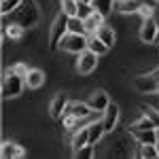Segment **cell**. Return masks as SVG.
Here are the masks:
<instances>
[{
	"mask_svg": "<svg viewBox=\"0 0 159 159\" xmlns=\"http://www.w3.org/2000/svg\"><path fill=\"white\" fill-rule=\"evenodd\" d=\"M104 17H106V15H102L100 11H93V13H91V15L85 19V30H87V34H96V32H98V28L104 24Z\"/></svg>",
	"mask_w": 159,
	"mask_h": 159,
	"instance_id": "cell-15",
	"label": "cell"
},
{
	"mask_svg": "<svg viewBox=\"0 0 159 159\" xmlns=\"http://www.w3.org/2000/svg\"><path fill=\"white\" fill-rule=\"evenodd\" d=\"M134 87L138 93H144V96H151L159 91V76L155 74H142V76H136L134 79Z\"/></svg>",
	"mask_w": 159,
	"mask_h": 159,
	"instance_id": "cell-5",
	"label": "cell"
},
{
	"mask_svg": "<svg viewBox=\"0 0 159 159\" xmlns=\"http://www.w3.org/2000/svg\"><path fill=\"white\" fill-rule=\"evenodd\" d=\"M112 4H115V0H93V9L100 11L102 15H108L112 11Z\"/></svg>",
	"mask_w": 159,
	"mask_h": 159,
	"instance_id": "cell-26",
	"label": "cell"
},
{
	"mask_svg": "<svg viewBox=\"0 0 159 159\" xmlns=\"http://www.w3.org/2000/svg\"><path fill=\"white\" fill-rule=\"evenodd\" d=\"M66 106H68V98H66V93H57L55 98L51 100L49 104V112L53 119H60L61 115H64V110H66Z\"/></svg>",
	"mask_w": 159,
	"mask_h": 159,
	"instance_id": "cell-12",
	"label": "cell"
},
{
	"mask_svg": "<svg viewBox=\"0 0 159 159\" xmlns=\"http://www.w3.org/2000/svg\"><path fill=\"white\" fill-rule=\"evenodd\" d=\"M0 155H2V159H19V157L25 155V151H24V147H19L17 142H2Z\"/></svg>",
	"mask_w": 159,
	"mask_h": 159,
	"instance_id": "cell-11",
	"label": "cell"
},
{
	"mask_svg": "<svg viewBox=\"0 0 159 159\" xmlns=\"http://www.w3.org/2000/svg\"><path fill=\"white\" fill-rule=\"evenodd\" d=\"M153 45H157V47H159V30H157V36H155V40H153Z\"/></svg>",
	"mask_w": 159,
	"mask_h": 159,
	"instance_id": "cell-33",
	"label": "cell"
},
{
	"mask_svg": "<svg viewBox=\"0 0 159 159\" xmlns=\"http://www.w3.org/2000/svg\"><path fill=\"white\" fill-rule=\"evenodd\" d=\"M87 127H89V144H93V147H96L100 140H102V136L106 134L104 123H102V119H100V121H91Z\"/></svg>",
	"mask_w": 159,
	"mask_h": 159,
	"instance_id": "cell-14",
	"label": "cell"
},
{
	"mask_svg": "<svg viewBox=\"0 0 159 159\" xmlns=\"http://www.w3.org/2000/svg\"><path fill=\"white\" fill-rule=\"evenodd\" d=\"M68 32H74V34H87V30H85V19H81L79 15L68 17Z\"/></svg>",
	"mask_w": 159,
	"mask_h": 159,
	"instance_id": "cell-20",
	"label": "cell"
},
{
	"mask_svg": "<svg viewBox=\"0 0 159 159\" xmlns=\"http://www.w3.org/2000/svg\"><path fill=\"white\" fill-rule=\"evenodd\" d=\"M11 70H13V72H17V74H19V76H24V79H25V76H28V72H30V68L25 66L24 61H19V64H15V66H13Z\"/></svg>",
	"mask_w": 159,
	"mask_h": 159,
	"instance_id": "cell-30",
	"label": "cell"
},
{
	"mask_svg": "<svg viewBox=\"0 0 159 159\" xmlns=\"http://www.w3.org/2000/svg\"><path fill=\"white\" fill-rule=\"evenodd\" d=\"M138 144H155L157 142V127H151V129H136L132 132Z\"/></svg>",
	"mask_w": 159,
	"mask_h": 159,
	"instance_id": "cell-13",
	"label": "cell"
},
{
	"mask_svg": "<svg viewBox=\"0 0 159 159\" xmlns=\"http://www.w3.org/2000/svg\"><path fill=\"white\" fill-rule=\"evenodd\" d=\"M68 34V15L61 11L55 19H53V24H51V30H49V47L51 49H57L61 43V38Z\"/></svg>",
	"mask_w": 159,
	"mask_h": 159,
	"instance_id": "cell-3",
	"label": "cell"
},
{
	"mask_svg": "<svg viewBox=\"0 0 159 159\" xmlns=\"http://www.w3.org/2000/svg\"><path fill=\"white\" fill-rule=\"evenodd\" d=\"M24 32H25V28L19 25V24H7L4 25V36H9L11 40H19V38L24 36Z\"/></svg>",
	"mask_w": 159,
	"mask_h": 159,
	"instance_id": "cell-21",
	"label": "cell"
},
{
	"mask_svg": "<svg viewBox=\"0 0 159 159\" xmlns=\"http://www.w3.org/2000/svg\"><path fill=\"white\" fill-rule=\"evenodd\" d=\"M87 49L93 51V53H98L100 57H102V55H104V53H106L110 47H108V45H106V43H104V40L98 36V34H89V45H87Z\"/></svg>",
	"mask_w": 159,
	"mask_h": 159,
	"instance_id": "cell-17",
	"label": "cell"
},
{
	"mask_svg": "<svg viewBox=\"0 0 159 159\" xmlns=\"http://www.w3.org/2000/svg\"><path fill=\"white\" fill-rule=\"evenodd\" d=\"M157 30H159L157 21H155L153 17H147V19L142 21V25H140V40H142V43H153L155 36H157Z\"/></svg>",
	"mask_w": 159,
	"mask_h": 159,
	"instance_id": "cell-7",
	"label": "cell"
},
{
	"mask_svg": "<svg viewBox=\"0 0 159 159\" xmlns=\"http://www.w3.org/2000/svg\"><path fill=\"white\" fill-rule=\"evenodd\" d=\"M155 147H157V151H159V140H157V142H155Z\"/></svg>",
	"mask_w": 159,
	"mask_h": 159,
	"instance_id": "cell-35",
	"label": "cell"
},
{
	"mask_svg": "<svg viewBox=\"0 0 159 159\" xmlns=\"http://www.w3.org/2000/svg\"><path fill=\"white\" fill-rule=\"evenodd\" d=\"M74 157L76 159H91L93 157V144H85L83 148H76L74 151Z\"/></svg>",
	"mask_w": 159,
	"mask_h": 159,
	"instance_id": "cell-28",
	"label": "cell"
},
{
	"mask_svg": "<svg viewBox=\"0 0 159 159\" xmlns=\"http://www.w3.org/2000/svg\"><path fill=\"white\" fill-rule=\"evenodd\" d=\"M4 17V25L7 24H19L24 28H34L40 19V13H38V4L34 0H24L17 9L9 15H2Z\"/></svg>",
	"mask_w": 159,
	"mask_h": 159,
	"instance_id": "cell-1",
	"label": "cell"
},
{
	"mask_svg": "<svg viewBox=\"0 0 159 159\" xmlns=\"http://www.w3.org/2000/svg\"><path fill=\"white\" fill-rule=\"evenodd\" d=\"M148 102H151V106H153V108H157V110H159V91L151 93V100H148Z\"/></svg>",
	"mask_w": 159,
	"mask_h": 159,
	"instance_id": "cell-32",
	"label": "cell"
},
{
	"mask_svg": "<svg viewBox=\"0 0 159 159\" xmlns=\"http://www.w3.org/2000/svg\"><path fill=\"white\" fill-rule=\"evenodd\" d=\"M21 2H24V0H2V2H0V11H2V15H9V13H13Z\"/></svg>",
	"mask_w": 159,
	"mask_h": 159,
	"instance_id": "cell-27",
	"label": "cell"
},
{
	"mask_svg": "<svg viewBox=\"0 0 159 159\" xmlns=\"http://www.w3.org/2000/svg\"><path fill=\"white\" fill-rule=\"evenodd\" d=\"M117 121H119V106L110 102L108 108L102 112V123H104V129H106V132H112V129H115V125H117Z\"/></svg>",
	"mask_w": 159,
	"mask_h": 159,
	"instance_id": "cell-9",
	"label": "cell"
},
{
	"mask_svg": "<svg viewBox=\"0 0 159 159\" xmlns=\"http://www.w3.org/2000/svg\"><path fill=\"white\" fill-rule=\"evenodd\" d=\"M61 11L68 17H72L79 13V0H61Z\"/></svg>",
	"mask_w": 159,
	"mask_h": 159,
	"instance_id": "cell-25",
	"label": "cell"
},
{
	"mask_svg": "<svg viewBox=\"0 0 159 159\" xmlns=\"http://www.w3.org/2000/svg\"><path fill=\"white\" fill-rule=\"evenodd\" d=\"M142 4H144V0H117L119 13H138Z\"/></svg>",
	"mask_w": 159,
	"mask_h": 159,
	"instance_id": "cell-19",
	"label": "cell"
},
{
	"mask_svg": "<svg viewBox=\"0 0 159 159\" xmlns=\"http://www.w3.org/2000/svg\"><path fill=\"white\" fill-rule=\"evenodd\" d=\"M96 34H98V36L102 38V40L108 45V47H112V45H115V30H112L110 25L102 24V25L98 28V32H96Z\"/></svg>",
	"mask_w": 159,
	"mask_h": 159,
	"instance_id": "cell-22",
	"label": "cell"
},
{
	"mask_svg": "<svg viewBox=\"0 0 159 159\" xmlns=\"http://www.w3.org/2000/svg\"><path fill=\"white\" fill-rule=\"evenodd\" d=\"M43 83H45V72L38 70V68H30V72H28V76H25V87L38 89Z\"/></svg>",
	"mask_w": 159,
	"mask_h": 159,
	"instance_id": "cell-16",
	"label": "cell"
},
{
	"mask_svg": "<svg viewBox=\"0 0 159 159\" xmlns=\"http://www.w3.org/2000/svg\"><path fill=\"white\" fill-rule=\"evenodd\" d=\"M151 127H155V123L151 121L147 115H142L138 121H134L132 125H129V132H136V129H151Z\"/></svg>",
	"mask_w": 159,
	"mask_h": 159,
	"instance_id": "cell-23",
	"label": "cell"
},
{
	"mask_svg": "<svg viewBox=\"0 0 159 159\" xmlns=\"http://www.w3.org/2000/svg\"><path fill=\"white\" fill-rule=\"evenodd\" d=\"M138 157H144V159H153V157H159V151L155 144H140V153Z\"/></svg>",
	"mask_w": 159,
	"mask_h": 159,
	"instance_id": "cell-24",
	"label": "cell"
},
{
	"mask_svg": "<svg viewBox=\"0 0 159 159\" xmlns=\"http://www.w3.org/2000/svg\"><path fill=\"white\" fill-rule=\"evenodd\" d=\"M155 2H159V0H155Z\"/></svg>",
	"mask_w": 159,
	"mask_h": 159,
	"instance_id": "cell-36",
	"label": "cell"
},
{
	"mask_svg": "<svg viewBox=\"0 0 159 159\" xmlns=\"http://www.w3.org/2000/svg\"><path fill=\"white\" fill-rule=\"evenodd\" d=\"M108 104H110V98H108V93H106L104 89L93 91L91 98H89V106L93 108V112H104V110L108 108Z\"/></svg>",
	"mask_w": 159,
	"mask_h": 159,
	"instance_id": "cell-8",
	"label": "cell"
},
{
	"mask_svg": "<svg viewBox=\"0 0 159 159\" xmlns=\"http://www.w3.org/2000/svg\"><path fill=\"white\" fill-rule=\"evenodd\" d=\"M85 144H89V127L83 125V127L76 129L74 136H72V148L76 151V148H83Z\"/></svg>",
	"mask_w": 159,
	"mask_h": 159,
	"instance_id": "cell-18",
	"label": "cell"
},
{
	"mask_svg": "<svg viewBox=\"0 0 159 159\" xmlns=\"http://www.w3.org/2000/svg\"><path fill=\"white\" fill-rule=\"evenodd\" d=\"M153 11H155V9H153V7H151V4H148V2H144V4H142V7H140V15H142V17H144V19H147V17H153Z\"/></svg>",
	"mask_w": 159,
	"mask_h": 159,
	"instance_id": "cell-31",
	"label": "cell"
},
{
	"mask_svg": "<svg viewBox=\"0 0 159 159\" xmlns=\"http://www.w3.org/2000/svg\"><path fill=\"white\" fill-rule=\"evenodd\" d=\"M91 112H93V108L85 102H68V106L64 110V115H74V117H83V119H87Z\"/></svg>",
	"mask_w": 159,
	"mask_h": 159,
	"instance_id": "cell-10",
	"label": "cell"
},
{
	"mask_svg": "<svg viewBox=\"0 0 159 159\" xmlns=\"http://www.w3.org/2000/svg\"><path fill=\"white\" fill-rule=\"evenodd\" d=\"M87 45H89V36H87V34H74V32H68L66 36L61 38L60 49L79 55V53H83V51L87 49Z\"/></svg>",
	"mask_w": 159,
	"mask_h": 159,
	"instance_id": "cell-4",
	"label": "cell"
},
{
	"mask_svg": "<svg viewBox=\"0 0 159 159\" xmlns=\"http://www.w3.org/2000/svg\"><path fill=\"white\" fill-rule=\"evenodd\" d=\"M98 53H93V51L85 49L83 53H79V60H76V70L81 74H91L96 70V66H98Z\"/></svg>",
	"mask_w": 159,
	"mask_h": 159,
	"instance_id": "cell-6",
	"label": "cell"
},
{
	"mask_svg": "<svg viewBox=\"0 0 159 159\" xmlns=\"http://www.w3.org/2000/svg\"><path fill=\"white\" fill-rule=\"evenodd\" d=\"M79 2H85V4H93V0H79Z\"/></svg>",
	"mask_w": 159,
	"mask_h": 159,
	"instance_id": "cell-34",
	"label": "cell"
},
{
	"mask_svg": "<svg viewBox=\"0 0 159 159\" xmlns=\"http://www.w3.org/2000/svg\"><path fill=\"white\" fill-rule=\"evenodd\" d=\"M25 87V79L24 76H19L17 72H13V70H9V72L4 74V79H2V98H17L21 91H24Z\"/></svg>",
	"mask_w": 159,
	"mask_h": 159,
	"instance_id": "cell-2",
	"label": "cell"
},
{
	"mask_svg": "<svg viewBox=\"0 0 159 159\" xmlns=\"http://www.w3.org/2000/svg\"><path fill=\"white\" fill-rule=\"evenodd\" d=\"M93 11H96V9H93V4H85V2H79V13H76V15H79L81 19H87V17H89V15H91Z\"/></svg>",
	"mask_w": 159,
	"mask_h": 159,
	"instance_id": "cell-29",
	"label": "cell"
}]
</instances>
